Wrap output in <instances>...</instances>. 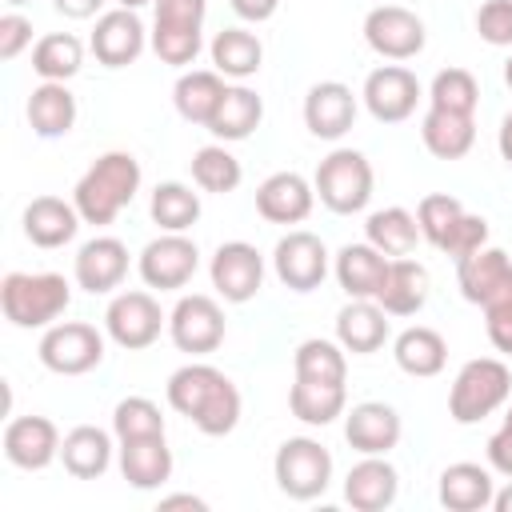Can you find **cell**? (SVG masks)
<instances>
[{
  "label": "cell",
  "mask_w": 512,
  "mask_h": 512,
  "mask_svg": "<svg viewBox=\"0 0 512 512\" xmlns=\"http://www.w3.org/2000/svg\"><path fill=\"white\" fill-rule=\"evenodd\" d=\"M476 32L492 48H512V0H484L476 12Z\"/></svg>",
  "instance_id": "cell-47"
},
{
  "label": "cell",
  "mask_w": 512,
  "mask_h": 512,
  "mask_svg": "<svg viewBox=\"0 0 512 512\" xmlns=\"http://www.w3.org/2000/svg\"><path fill=\"white\" fill-rule=\"evenodd\" d=\"M364 40L384 60H412L424 52V20L400 4H380L364 16Z\"/></svg>",
  "instance_id": "cell-12"
},
{
  "label": "cell",
  "mask_w": 512,
  "mask_h": 512,
  "mask_svg": "<svg viewBox=\"0 0 512 512\" xmlns=\"http://www.w3.org/2000/svg\"><path fill=\"white\" fill-rule=\"evenodd\" d=\"M504 428H512V404H508V412H504Z\"/></svg>",
  "instance_id": "cell-58"
},
{
  "label": "cell",
  "mask_w": 512,
  "mask_h": 512,
  "mask_svg": "<svg viewBox=\"0 0 512 512\" xmlns=\"http://www.w3.org/2000/svg\"><path fill=\"white\" fill-rule=\"evenodd\" d=\"M316 204V188L300 172H272L256 188V212L268 224H300Z\"/></svg>",
  "instance_id": "cell-22"
},
{
  "label": "cell",
  "mask_w": 512,
  "mask_h": 512,
  "mask_svg": "<svg viewBox=\"0 0 512 512\" xmlns=\"http://www.w3.org/2000/svg\"><path fill=\"white\" fill-rule=\"evenodd\" d=\"M140 192V160L132 152H104L96 164L76 180L72 204L84 224H112Z\"/></svg>",
  "instance_id": "cell-2"
},
{
  "label": "cell",
  "mask_w": 512,
  "mask_h": 512,
  "mask_svg": "<svg viewBox=\"0 0 512 512\" xmlns=\"http://www.w3.org/2000/svg\"><path fill=\"white\" fill-rule=\"evenodd\" d=\"M160 508H196V512H204L208 504H204L200 496H192V492H180V496H164Z\"/></svg>",
  "instance_id": "cell-53"
},
{
  "label": "cell",
  "mask_w": 512,
  "mask_h": 512,
  "mask_svg": "<svg viewBox=\"0 0 512 512\" xmlns=\"http://www.w3.org/2000/svg\"><path fill=\"white\" fill-rule=\"evenodd\" d=\"M88 44H92V56L104 68H124V64H132L144 52L148 32H144V20L132 8H112V12H104L96 20Z\"/></svg>",
  "instance_id": "cell-16"
},
{
  "label": "cell",
  "mask_w": 512,
  "mask_h": 512,
  "mask_svg": "<svg viewBox=\"0 0 512 512\" xmlns=\"http://www.w3.org/2000/svg\"><path fill=\"white\" fill-rule=\"evenodd\" d=\"M192 180H196V188L224 196V192H236V188H240L244 168H240V160H236L224 144H204V148L192 156Z\"/></svg>",
  "instance_id": "cell-41"
},
{
  "label": "cell",
  "mask_w": 512,
  "mask_h": 512,
  "mask_svg": "<svg viewBox=\"0 0 512 512\" xmlns=\"http://www.w3.org/2000/svg\"><path fill=\"white\" fill-rule=\"evenodd\" d=\"M312 188H316V196L328 212L352 216L372 200V164L356 148H336L320 160Z\"/></svg>",
  "instance_id": "cell-6"
},
{
  "label": "cell",
  "mask_w": 512,
  "mask_h": 512,
  "mask_svg": "<svg viewBox=\"0 0 512 512\" xmlns=\"http://www.w3.org/2000/svg\"><path fill=\"white\" fill-rule=\"evenodd\" d=\"M420 80L404 64H380L364 80V104L380 124H400L416 112Z\"/></svg>",
  "instance_id": "cell-15"
},
{
  "label": "cell",
  "mask_w": 512,
  "mask_h": 512,
  "mask_svg": "<svg viewBox=\"0 0 512 512\" xmlns=\"http://www.w3.org/2000/svg\"><path fill=\"white\" fill-rule=\"evenodd\" d=\"M4 456L24 472H40L60 456V432L48 416H16L4 428Z\"/></svg>",
  "instance_id": "cell-18"
},
{
  "label": "cell",
  "mask_w": 512,
  "mask_h": 512,
  "mask_svg": "<svg viewBox=\"0 0 512 512\" xmlns=\"http://www.w3.org/2000/svg\"><path fill=\"white\" fill-rule=\"evenodd\" d=\"M492 508H496V512H512V480H508V488H500V492L492 496Z\"/></svg>",
  "instance_id": "cell-55"
},
{
  "label": "cell",
  "mask_w": 512,
  "mask_h": 512,
  "mask_svg": "<svg viewBox=\"0 0 512 512\" xmlns=\"http://www.w3.org/2000/svg\"><path fill=\"white\" fill-rule=\"evenodd\" d=\"M356 120V96L340 80H320L304 96V124L316 140H340Z\"/></svg>",
  "instance_id": "cell-19"
},
{
  "label": "cell",
  "mask_w": 512,
  "mask_h": 512,
  "mask_svg": "<svg viewBox=\"0 0 512 512\" xmlns=\"http://www.w3.org/2000/svg\"><path fill=\"white\" fill-rule=\"evenodd\" d=\"M112 432H116V440L164 436V416L148 396H128L112 408Z\"/></svg>",
  "instance_id": "cell-44"
},
{
  "label": "cell",
  "mask_w": 512,
  "mask_h": 512,
  "mask_svg": "<svg viewBox=\"0 0 512 512\" xmlns=\"http://www.w3.org/2000/svg\"><path fill=\"white\" fill-rule=\"evenodd\" d=\"M60 460L64 472L76 480H96L108 472L112 464V436L96 424H76L64 440H60Z\"/></svg>",
  "instance_id": "cell-30"
},
{
  "label": "cell",
  "mask_w": 512,
  "mask_h": 512,
  "mask_svg": "<svg viewBox=\"0 0 512 512\" xmlns=\"http://www.w3.org/2000/svg\"><path fill=\"white\" fill-rule=\"evenodd\" d=\"M392 356H396L400 372L428 380V376H440V372H444V360H448V344H444V336H440L436 328H424V324H416V328H404V332L396 336V344H392Z\"/></svg>",
  "instance_id": "cell-34"
},
{
  "label": "cell",
  "mask_w": 512,
  "mask_h": 512,
  "mask_svg": "<svg viewBox=\"0 0 512 512\" xmlns=\"http://www.w3.org/2000/svg\"><path fill=\"white\" fill-rule=\"evenodd\" d=\"M484 328H488L492 348L512 356V292H504L492 304H484Z\"/></svg>",
  "instance_id": "cell-48"
},
{
  "label": "cell",
  "mask_w": 512,
  "mask_h": 512,
  "mask_svg": "<svg viewBox=\"0 0 512 512\" xmlns=\"http://www.w3.org/2000/svg\"><path fill=\"white\" fill-rule=\"evenodd\" d=\"M504 84H508V88H512V56H508V60H504Z\"/></svg>",
  "instance_id": "cell-57"
},
{
  "label": "cell",
  "mask_w": 512,
  "mask_h": 512,
  "mask_svg": "<svg viewBox=\"0 0 512 512\" xmlns=\"http://www.w3.org/2000/svg\"><path fill=\"white\" fill-rule=\"evenodd\" d=\"M212 68L228 80H248L260 72V60H264V44L260 36H252L248 28H224L216 32L212 40Z\"/></svg>",
  "instance_id": "cell-36"
},
{
  "label": "cell",
  "mask_w": 512,
  "mask_h": 512,
  "mask_svg": "<svg viewBox=\"0 0 512 512\" xmlns=\"http://www.w3.org/2000/svg\"><path fill=\"white\" fill-rule=\"evenodd\" d=\"M168 336L180 352L208 356L224 344V308L204 292L180 296L176 308L168 312Z\"/></svg>",
  "instance_id": "cell-9"
},
{
  "label": "cell",
  "mask_w": 512,
  "mask_h": 512,
  "mask_svg": "<svg viewBox=\"0 0 512 512\" xmlns=\"http://www.w3.org/2000/svg\"><path fill=\"white\" fill-rule=\"evenodd\" d=\"M508 396H512V372H508V364L496 360V356H476L452 380L448 416L456 424H480L484 416H492L496 408H504Z\"/></svg>",
  "instance_id": "cell-4"
},
{
  "label": "cell",
  "mask_w": 512,
  "mask_h": 512,
  "mask_svg": "<svg viewBox=\"0 0 512 512\" xmlns=\"http://www.w3.org/2000/svg\"><path fill=\"white\" fill-rule=\"evenodd\" d=\"M84 64V44L72 32H48L32 48V72L40 80H72Z\"/></svg>",
  "instance_id": "cell-39"
},
{
  "label": "cell",
  "mask_w": 512,
  "mask_h": 512,
  "mask_svg": "<svg viewBox=\"0 0 512 512\" xmlns=\"http://www.w3.org/2000/svg\"><path fill=\"white\" fill-rule=\"evenodd\" d=\"M456 284L468 304H492L496 296L512 292V260L500 248H476L472 256L456 260Z\"/></svg>",
  "instance_id": "cell-21"
},
{
  "label": "cell",
  "mask_w": 512,
  "mask_h": 512,
  "mask_svg": "<svg viewBox=\"0 0 512 512\" xmlns=\"http://www.w3.org/2000/svg\"><path fill=\"white\" fill-rule=\"evenodd\" d=\"M168 404L204 436H228L240 424V392L212 364H184L168 376Z\"/></svg>",
  "instance_id": "cell-1"
},
{
  "label": "cell",
  "mask_w": 512,
  "mask_h": 512,
  "mask_svg": "<svg viewBox=\"0 0 512 512\" xmlns=\"http://www.w3.org/2000/svg\"><path fill=\"white\" fill-rule=\"evenodd\" d=\"M120 472L132 488L152 492L172 476V448L164 436H136L120 440Z\"/></svg>",
  "instance_id": "cell-27"
},
{
  "label": "cell",
  "mask_w": 512,
  "mask_h": 512,
  "mask_svg": "<svg viewBox=\"0 0 512 512\" xmlns=\"http://www.w3.org/2000/svg\"><path fill=\"white\" fill-rule=\"evenodd\" d=\"M364 236L384 256H408L416 248V240H420V224H416V216L408 208L392 204V208H380V212H372L364 220Z\"/></svg>",
  "instance_id": "cell-38"
},
{
  "label": "cell",
  "mask_w": 512,
  "mask_h": 512,
  "mask_svg": "<svg viewBox=\"0 0 512 512\" xmlns=\"http://www.w3.org/2000/svg\"><path fill=\"white\" fill-rule=\"evenodd\" d=\"M292 368H296V376H300V380H328V384H344V376H348V360H344L340 340L332 344V340H320V336H312V340H304V344L296 348Z\"/></svg>",
  "instance_id": "cell-42"
},
{
  "label": "cell",
  "mask_w": 512,
  "mask_h": 512,
  "mask_svg": "<svg viewBox=\"0 0 512 512\" xmlns=\"http://www.w3.org/2000/svg\"><path fill=\"white\" fill-rule=\"evenodd\" d=\"M72 304V284L60 272H8L0 308L16 328H48Z\"/></svg>",
  "instance_id": "cell-3"
},
{
  "label": "cell",
  "mask_w": 512,
  "mask_h": 512,
  "mask_svg": "<svg viewBox=\"0 0 512 512\" xmlns=\"http://www.w3.org/2000/svg\"><path fill=\"white\" fill-rule=\"evenodd\" d=\"M116 4H120V8H132V12H140L144 4H156V0H116Z\"/></svg>",
  "instance_id": "cell-56"
},
{
  "label": "cell",
  "mask_w": 512,
  "mask_h": 512,
  "mask_svg": "<svg viewBox=\"0 0 512 512\" xmlns=\"http://www.w3.org/2000/svg\"><path fill=\"white\" fill-rule=\"evenodd\" d=\"M388 260L392 256H384L368 240L364 244H344L336 252V280L348 292V300H376V292L384 284V272H388Z\"/></svg>",
  "instance_id": "cell-26"
},
{
  "label": "cell",
  "mask_w": 512,
  "mask_h": 512,
  "mask_svg": "<svg viewBox=\"0 0 512 512\" xmlns=\"http://www.w3.org/2000/svg\"><path fill=\"white\" fill-rule=\"evenodd\" d=\"M484 452H488V464H492L500 476L512 480V428L500 424V432L488 436V448H484Z\"/></svg>",
  "instance_id": "cell-50"
},
{
  "label": "cell",
  "mask_w": 512,
  "mask_h": 512,
  "mask_svg": "<svg viewBox=\"0 0 512 512\" xmlns=\"http://www.w3.org/2000/svg\"><path fill=\"white\" fill-rule=\"evenodd\" d=\"M28 124L44 140L68 136L72 124H76V96L68 92V84H60V80L36 84L32 96H28Z\"/></svg>",
  "instance_id": "cell-32"
},
{
  "label": "cell",
  "mask_w": 512,
  "mask_h": 512,
  "mask_svg": "<svg viewBox=\"0 0 512 512\" xmlns=\"http://www.w3.org/2000/svg\"><path fill=\"white\" fill-rule=\"evenodd\" d=\"M496 148H500V156L512 164V112L500 120V132H496Z\"/></svg>",
  "instance_id": "cell-54"
},
{
  "label": "cell",
  "mask_w": 512,
  "mask_h": 512,
  "mask_svg": "<svg viewBox=\"0 0 512 512\" xmlns=\"http://www.w3.org/2000/svg\"><path fill=\"white\" fill-rule=\"evenodd\" d=\"M76 228H80V212L60 196H36L24 208V236L36 248H64L76 236Z\"/></svg>",
  "instance_id": "cell-29"
},
{
  "label": "cell",
  "mask_w": 512,
  "mask_h": 512,
  "mask_svg": "<svg viewBox=\"0 0 512 512\" xmlns=\"http://www.w3.org/2000/svg\"><path fill=\"white\" fill-rule=\"evenodd\" d=\"M336 340L344 352H356V356L380 352L388 340V312L376 300H348L336 312Z\"/></svg>",
  "instance_id": "cell-25"
},
{
  "label": "cell",
  "mask_w": 512,
  "mask_h": 512,
  "mask_svg": "<svg viewBox=\"0 0 512 512\" xmlns=\"http://www.w3.org/2000/svg\"><path fill=\"white\" fill-rule=\"evenodd\" d=\"M204 16L208 0H156L152 52L172 68H188L204 48Z\"/></svg>",
  "instance_id": "cell-5"
},
{
  "label": "cell",
  "mask_w": 512,
  "mask_h": 512,
  "mask_svg": "<svg viewBox=\"0 0 512 512\" xmlns=\"http://www.w3.org/2000/svg\"><path fill=\"white\" fill-rule=\"evenodd\" d=\"M460 216H464V204H460L456 196H448V192H432V196H424V200L416 204L420 236H424L432 248H440V244H444L448 228H452Z\"/></svg>",
  "instance_id": "cell-45"
},
{
  "label": "cell",
  "mask_w": 512,
  "mask_h": 512,
  "mask_svg": "<svg viewBox=\"0 0 512 512\" xmlns=\"http://www.w3.org/2000/svg\"><path fill=\"white\" fill-rule=\"evenodd\" d=\"M272 268H276V276H280L284 288H292V292H312V288H320L324 276H328V248H324V240H320L316 232L296 228V232H288V236L276 240V248H272Z\"/></svg>",
  "instance_id": "cell-13"
},
{
  "label": "cell",
  "mask_w": 512,
  "mask_h": 512,
  "mask_svg": "<svg viewBox=\"0 0 512 512\" xmlns=\"http://www.w3.org/2000/svg\"><path fill=\"white\" fill-rule=\"evenodd\" d=\"M476 104H480V84H476V76L468 68H444V72H436V80L428 88V108L472 116Z\"/></svg>",
  "instance_id": "cell-43"
},
{
  "label": "cell",
  "mask_w": 512,
  "mask_h": 512,
  "mask_svg": "<svg viewBox=\"0 0 512 512\" xmlns=\"http://www.w3.org/2000/svg\"><path fill=\"white\" fill-rule=\"evenodd\" d=\"M376 304L388 316H416L428 304V268L408 260V256H392L384 284L376 292Z\"/></svg>",
  "instance_id": "cell-24"
},
{
  "label": "cell",
  "mask_w": 512,
  "mask_h": 512,
  "mask_svg": "<svg viewBox=\"0 0 512 512\" xmlns=\"http://www.w3.org/2000/svg\"><path fill=\"white\" fill-rule=\"evenodd\" d=\"M420 140L436 160H464L476 144V124H472V116L428 108L420 120Z\"/></svg>",
  "instance_id": "cell-33"
},
{
  "label": "cell",
  "mask_w": 512,
  "mask_h": 512,
  "mask_svg": "<svg viewBox=\"0 0 512 512\" xmlns=\"http://www.w3.org/2000/svg\"><path fill=\"white\" fill-rule=\"evenodd\" d=\"M400 412L384 400H364L344 416V440L364 456H388L400 444Z\"/></svg>",
  "instance_id": "cell-17"
},
{
  "label": "cell",
  "mask_w": 512,
  "mask_h": 512,
  "mask_svg": "<svg viewBox=\"0 0 512 512\" xmlns=\"http://www.w3.org/2000/svg\"><path fill=\"white\" fill-rule=\"evenodd\" d=\"M344 404H348L344 384H328V380H300L296 376V384L288 392L292 416L304 420V424H312V428H324L336 416H344Z\"/></svg>",
  "instance_id": "cell-37"
},
{
  "label": "cell",
  "mask_w": 512,
  "mask_h": 512,
  "mask_svg": "<svg viewBox=\"0 0 512 512\" xmlns=\"http://www.w3.org/2000/svg\"><path fill=\"white\" fill-rule=\"evenodd\" d=\"M136 268H140V280H144L148 288L176 292V288H184V284L196 276V268H200V248H196L184 232H164V236H156V240L144 244Z\"/></svg>",
  "instance_id": "cell-11"
},
{
  "label": "cell",
  "mask_w": 512,
  "mask_h": 512,
  "mask_svg": "<svg viewBox=\"0 0 512 512\" xmlns=\"http://www.w3.org/2000/svg\"><path fill=\"white\" fill-rule=\"evenodd\" d=\"M224 92H228V84H224V76H220L216 68H192V72H184V76L176 80L172 104H176V112H180L188 124H204V128H208V120L216 116Z\"/></svg>",
  "instance_id": "cell-31"
},
{
  "label": "cell",
  "mask_w": 512,
  "mask_h": 512,
  "mask_svg": "<svg viewBox=\"0 0 512 512\" xmlns=\"http://www.w3.org/2000/svg\"><path fill=\"white\" fill-rule=\"evenodd\" d=\"M260 120H264V100L244 84H228L216 116L208 120V132L216 140H248L260 128Z\"/></svg>",
  "instance_id": "cell-35"
},
{
  "label": "cell",
  "mask_w": 512,
  "mask_h": 512,
  "mask_svg": "<svg viewBox=\"0 0 512 512\" xmlns=\"http://www.w3.org/2000/svg\"><path fill=\"white\" fill-rule=\"evenodd\" d=\"M228 4H232V12H236L240 20H252V24L272 20L276 8H280V0H228Z\"/></svg>",
  "instance_id": "cell-51"
},
{
  "label": "cell",
  "mask_w": 512,
  "mask_h": 512,
  "mask_svg": "<svg viewBox=\"0 0 512 512\" xmlns=\"http://www.w3.org/2000/svg\"><path fill=\"white\" fill-rule=\"evenodd\" d=\"M440 504L448 512H480V508H492V496H496V484H492V472L472 464V460H460V464H448L440 472V488H436Z\"/></svg>",
  "instance_id": "cell-28"
},
{
  "label": "cell",
  "mask_w": 512,
  "mask_h": 512,
  "mask_svg": "<svg viewBox=\"0 0 512 512\" xmlns=\"http://www.w3.org/2000/svg\"><path fill=\"white\" fill-rule=\"evenodd\" d=\"M276 488L288 500H316L332 484V452L312 436H288L272 460Z\"/></svg>",
  "instance_id": "cell-7"
},
{
  "label": "cell",
  "mask_w": 512,
  "mask_h": 512,
  "mask_svg": "<svg viewBox=\"0 0 512 512\" xmlns=\"http://www.w3.org/2000/svg\"><path fill=\"white\" fill-rule=\"evenodd\" d=\"M152 220L164 232H188L200 220V192H192L180 180H164L152 188Z\"/></svg>",
  "instance_id": "cell-40"
},
{
  "label": "cell",
  "mask_w": 512,
  "mask_h": 512,
  "mask_svg": "<svg viewBox=\"0 0 512 512\" xmlns=\"http://www.w3.org/2000/svg\"><path fill=\"white\" fill-rule=\"evenodd\" d=\"M8 4H28V0H8Z\"/></svg>",
  "instance_id": "cell-59"
},
{
  "label": "cell",
  "mask_w": 512,
  "mask_h": 512,
  "mask_svg": "<svg viewBox=\"0 0 512 512\" xmlns=\"http://www.w3.org/2000/svg\"><path fill=\"white\" fill-rule=\"evenodd\" d=\"M396 492H400V476L384 456H364L344 476V500L356 512H384L396 504Z\"/></svg>",
  "instance_id": "cell-23"
},
{
  "label": "cell",
  "mask_w": 512,
  "mask_h": 512,
  "mask_svg": "<svg viewBox=\"0 0 512 512\" xmlns=\"http://www.w3.org/2000/svg\"><path fill=\"white\" fill-rule=\"evenodd\" d=\"M52 4H56V12L68 16V20H88V16H96V12L104 8V0H52Z\"/></svg>",
  "instance_id": "cell-52"
},
{
  "label": "cell",
  "mask_w": 512,
  "mask_h": 512,
  "mask_svg": "<svg viewBox=\"0 0 512 512\" xmlns=\"http://www.w3.org/2000/svg\"><path fill=\"white\" fill-rule=\"evenodd\" d=\"M40 364L56 376H84L104 360V336L84 320L48 324L40 336Z\"/></svg>",
  "instance_id": "cell-8"
},
{
  "label": "cell",
  "mask_w": 512,
  "mask_h": 512,
  "mask_svg": "<svg viewBox=\"0 0 512 512\" xmlns=\"http://www.w3.org/2000/svg\"><path fill=\"white\" fill-rule=\"evenodd\" d=\"M164 324H168V316L160 312L156 296H152V292H140V288L112 296V304H108V312H104V328H108V336H112L124 352H140V348L156 344Z\"/></svg>",
  "instance_id": "cell-10"
},
{
  "label": "cell",
  "mask_w": 512,
  "mask_h": 512,
  "mask_svg": "<svg viewBox=\"0 0 512 512\" xmlns=\"http://www.w3.org/2000/svg\"><path fill=\"white\" fill-rule=\"evenodd\" d=\"M488 244V220L484 216H476V212H464L452 228H448V236H444V244H440V252H448L452 260H464V256H472L476 248H484Z\"/></svg>",
  "instance_id": "cell-46"
},
{
  "label": "cell",
  "mask_w": 512,
  "mask_h": 512,
  "mask_svg": "<svg viewBox=\"0 0 512 512\" xmlns=\"http://www.w3.org/2000/svg\"><path fill=\"white\" fill-rule=\"evenodd\" d=\"M28 44H32V20L20 12H4L0 16V60H16Z\"/></svg>",
  "instance_id": "cell-49"
},
{
  "label": "cell",
  "mask_w": 512,
  "mask_h": 512,
  "mask_svg": "<svg viewBox=\"0 0 512 512\" xmlns=\"http://www.w3.org/2000/svg\"><path fill=\"white\" fill-rule=\"evenodd\" d=\"M208 276H212V288L228 304H248L264 284V256L248 240H228L212 252Z\"/></svg>",
  "instance_id": "cell-14"
},
{
  "label": "cell",
  "mask_w": 512,
  "mask_h": 512,
  "mask_svg": "<svg viewBox=\"0 0 512 512\" xmlns=\"http://www.w3.org/2000/svg\"><path fill=\"white\" fill-rule=\"evenodd\" d=\"M72 276L84 292L104 296V292L120 288V280L128 276V248L116 236H92L88 244H80Z\"/></svg>",
  "instance_id": "cell-20"
}]
</instances>
